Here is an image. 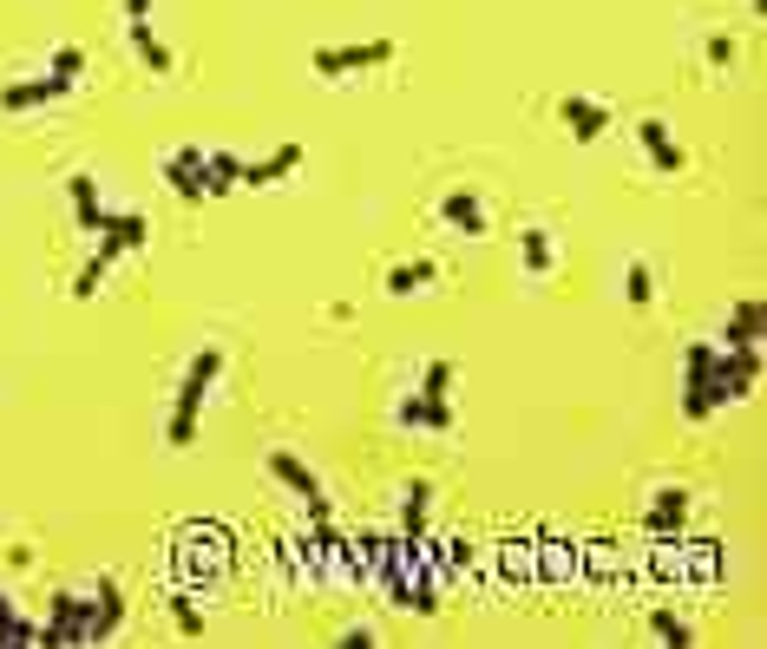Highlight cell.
<instances>
[{"label": "cell", "instance_id": "obj_2", "mask_svg": "<svg viewBox=\"0 0 767 649\" xmlns=\"http://www.w3.org/2000/svg\"><path fill=\"white\" fill-rule=\"evenodd\" d=\"M263 473L276 479L289 499H302V511H309V525H322V518H335V505H329V493H322V479H315V466L302 459V453H289V446H270V459H263Z\"/></svg>", "mask_w": 767, "mask_h": 649}, {"label": "cell", "instance_id": "obj_13", "mask_svg": "<svg viewBox=\"0 0 767 649\" xmlns=\"http://www.w3.org/2000/svg\"><path fill=\"white\" fill-rule=\"evenodd\" d=\"M119 256H125V250H119V236H112V230H99V236H92L85 270L72 276V302H92V295L105 288V276H112V263H119Z\"/></svg>", "mask_w": 767, "mask_h": 649}, {"label": "cell", "instance_id": "obj_10", "mask_svg": "<svg viewBox=\"0 0 767 649\" xmlns=\"http://www.w3.org/2000/svg\"><path fill=\"white\" fill-rule=\"evenodd\" d=\"M558 119H564V132L577 144H597L610 125H617V112L604 105V99H584V92H564L558 99Z\"/></svg>", "mask_w": 767, "mask_h": 649}, {"label": "cell", "instance_id": "obj_4", "mask_svg": "<svg viewBox=\"0 0 767 649\" xmlns=\"http://www.w3.org/2000/svg\"><path fill=\"white\" fill-rule=\"evenodd\" d=\"M85 617H92V590L85 584L53 590V604L40 617V649H85Z\"/></svg>", "mask_w": 767, "mask_h": 649}, {"label": "cell", "instance_id": "obj_7", "mask_svg": "<svg viewBox=\"0 0 767 649\" xmlns=\"http://www.w3.org/2000/svg\"><path fill=\"white\" fill-rule=\"evenodd\" d=\"M85 590H92V617H85V643H112V637L125 630V610H132V604H125V590H119L112 577H92Z\"/></svg>", "mask_w": 767, "mask_h": 649}, {"label": "cell", "instance_id": "obj_6", "mask_svg": "<svg viewBox=\"0 0 767 649\" xmlns=\"http://www.w3.org/2000/svg\"><path fill=\"white\" fill-rule=\"evenodd\" d=\"M761 387V348H721L715 361V407H735Z\"/></svg>", "mask_w": 767, "mask_h": 649}, {"label": "cell", "instance_id": "obj_22", "mask_svg": "<svg viewBox=\"0 0 767 649\" xmlns=\"http://www.w3.org/2000/svg\"><path fill=\"white\" fill-rule=\"evenodd\" d=\"M243 164H250V158H236V151H223V144L204 151V191L210 197H230V191L243 184Z\"/></svg>", "mask_w": 767, "mask_h": 649}, {"label": "cell", "instance_id": "obj_1", "mask_svg": "<svg viewBox=\"0 0 767 649\" xmlns=\"http://www.w3.org/2000/svg\"><path fill=\"white\" fill-rule=\"evenodd\" d=\"M223 348L216 342H204L198 355L184 361V381H178V400H171V427H164V446L171 453H191L198 446V420H204V400L210 387H216V374H223Z\"/></svg>", "mask_w": 767, "mask_h": 649}, {"label": "cell", "instance_id": "obj_21", "mask_svg": "<svg viewBox=\"0 0 767 649\" xmlns=\"http://www.w3.org/2000/svg\"><path fill=\"white\" fill-rule=\"evenodd\" d=\"M125 40H132V53H139L144 72H158V79H164V72L178 67V60H171V47L151 33V20H125Z\"/></svg>", "mask_w": 767, "mask_h": 649}, {"label": "cell", "instance_id": "obj_16", "mask_svg": "<svg viewBox=\"0 0 767 649\" xmlns=\"http://www.w3.org/2000/svg\"><path fill=\"white\" fill-rule=\"evenodd\" d=\"M636 144H643V158H649V164H656L663 178H676V171L689 164V151L676 144V132H669L663 119H643V125H636Z\"/></svg>", "mask_w": 767, "mask_h": 649}, {"label": "cell", "instance_id": "obj_3", "mask_svg": "<svg viewBox=\"0 0 767 649\" xmlns=\"http://www.w3.org/2000/svg\"><path fill=\"white\" fill-rule=\"evenodd\" d=\"M715 361H721V348L715 342H689L683 348V420L689 427H708L721 407H715Z\"/></svg>", "mask_w": 767, "mask_h": 649}, {"label": "cell", "instance_id": "obj_33", "mask_svg": "<svg viewBox=\"0 0 767 649\" xmlns=\"http://www.w3.org/2000/svg\"><path fill=\"white\" fill-rule=\"evenodd\" d=\"M151 7L158 0H125V20H151Z\"/></svg>", "mask_w": 767, "mask_h": 649}, {"label": "cell", "instance_id": "obj_20", "mask_svg": "<svg viewBox=\"0 0 767 649\" xmlns=\"http://www.w3.org/2000/svg\"><path fill=\"white\" fill-rule=\"evenodd\" d=\"M440 276H446V270H440L433 256H414V263H394V270L381 276V288H387V295H420V288H433Z\"/></svg>", "mask_w": 767, "mask_h": 649}, {"label": "cell", "instance_id": "obj_23", "mask_svg": "<svg viewBox=\"0 0 767 649\" xmlns=\"http://www.w3.org/2000/svg\"><path fill=\"white\" fill-rule=\"evenodd\" d=\"M624 302L629 308H649V302H656V263H643V256L624 263Z\"/></svg>", "mask_w": 767, "mask_h": 649}, {"label": "cell", "instance_id": "obj_9", "mask_svg": "<svg viewBox=\"0 0 767 649\" xmlns=\"http://www.w3.org/2000/svg\"><path fill=\"white\" fill-rule=\"evenodd\" d=\"M72 92H79V85L60 79V72H33V79H13V85L0 92V112H40V105H60Z\"/></svg>", "mask_w": 767, "mask_h": 649}, {"label": "cell", "instance_id": "obj_31", "mask_svg": "<svg viewBox=\"0 0 767 649\" xmlns=\"http://www.w3.org/2000/svg\"><path fill=\"white\" fill-rule=\"evenodd\" d=\"M702 60H708L715 72L735 67V33H708V40H702Z\"/></svg>", "mask_w": 767, "mask_h": 649}, {"label": "cell", "instance_id": "obj_29", "mask_svg": "<svg viewBox=\"0 0 767 649\" xmlns=\"http://www.w3.org/2000/svg\"><path fill=\"white\" fill-rule=\"evenodd\" d=\"M460 427V414H453V400H440V394H426V407H420V433H453Z\"/></svg>", "mask_w": 767, "mask_h": 649}, {"label": "cell", "instance_id": "obj_30", "mask_svg": "<svg viewBox=\"0 0 767 649\" xmlns=\"http://www.w3.org/2000/svg\"><path fill=\"white\" fill-rule=\"evenodd\" d=\"M47 72H60V79H72V85H79V79H85V47H53V53H47Z\"/></svg>", "mask_w": 767, "mask_h": 649}, {"label": "cell", "instance_id": "obj_32", "mask_svg": "<svg viewBox=\"0 0 767 649\" xmlns=\"http://www.w3.org/2000/svg\"><path fill=\"white\" fill-rule=\"evenodd\" d=\"M335 643H342V649H374V643H381V637H374V630H367V623H349V630H342V637H335Z\"/></svg>", "mask_w": 767, "mask_h": 649}, {"label": "cell", "instance_id": "obj_28", "mask_svg": "<svg viewBox=\"0 0 767 649\" xmlns=\"http://www.w3.org/2000/svg\"><path fill=\"white\" fill-rule=\"evenodd\" d=\"M0 649H40V623L20 617V610H7L0 617Z\"/></svg>", "mask_w": 767, "mask_h": 649}, {"label": "cell", "instance_id": "obj_26", "mask_svg": "<svg viewBox=\"0 0 767 649\" xmlns=\"http://www.w3.org/2000/svg\"><path fill=\"white\" fill-rule=\"evenodd\" d=\"M171 623H178V637H191V643H198V637H204V630H210L204 604H198L191 590H178V597H171Z\"/></svg>", "mask_w": 767, "mask_h": 649}, {"label": "cell", "instance_id": "obj_18", "mask_svg": "<svg viewBox=\"0 0 767 649\" xmlns=\"http://www.w3.org/2000/svg\"><path fill=\"white\" fill-rule=\"evenodd\" d=\"M302 171V144H276L270 158H256V164H243V184L250 191H270V184H282V178H295Z\"/></svg>", "mask_w": 767, "mask_h": 649}, {"label": "cell", "instance_id": "obj_19", "mask_svg": "<svg viewBox=\"0 0 767 649\" xmlns=\"http://www.w3.org/2000/svg\"><path fill=\"white\" fill-rule=\"evenodd\" d=\"M426 518H433V479H407V499H401V531L407 545H426Z\"/></svg>", "mask_w": 767, "mask_h": 649}, {"label": "cell", "instance_id": "obj_24", "mask_svg": "<svg viewBox=\"0 0 767 649\" xmlns=\"http://www.w3.org/2000/svg\"><path fill=\"white\" fill-rule=\"evenodd\" d=\"M649 643L689 649V643H696V630H689V617H676V610H656V617H649Z\"/></svg>", "mask_w": 767, "mask_h": 649}, {"label": "cell", "instance_id": "obj_25", "mask_svg": "<svg viewBox=\"0 0 767 649\" xmlns=\"http://www.w3.org/2000/svg\"><path fill=\"white\" fill-rule=\"evenodd\" d=\"M105 230L119 236V250H125V256L151 243V216H144V211H112V223H105Z\"/></svg>", "mask_w": 767, "mask_h": 649}, {"label": "cell", "instance_id": "obj_12", "mask_svg": "<svg viewBox=\"0 0 767 649\" xmlns=\"http://www.w3.org/2000/svg\"><path fill=\"white\" fill-rule=\"evenodd\" d=\"M689 505H696L689 486H656V499L643 511V531H649V538H676V531L689 525Z\"/></svg>", "mask_w": 767, "mask_h": 649}, {"label": "cell", "instance_id": "obj_11", "mask_svg": "<svg viewBox=\"0 0 767 649\" xmlns=\"http://www.w3.org/2000/svg\"><path fill=\"white\" fill-rule=\"evenodd\" d=\"M433 223L440 230H453V236H486V197L480 191H446L440 204H433Z\"/></svg>", "mask_w": 767, "mask_h": 649}, {"label": "cell", "instance_id": "obj_15", "mask_svg": "<svg viewBox=\"0 0 767 649\" xmlns=\"http://www.w3.org/2000/svg\"><path fill=\"white\" fill-rule=\"evenodd\" d=\"M518 270H525L532 283H545V276L558 270V236H552L545 223H525V230H518Z\"/></svg>", "mask_w": 767, "mask_h": 649}, {"label": "cell", "instance_id": "obj_17", "mask_svg": "<svg viewBox=\"0 0 767 649\" xmlns=\"http://www.w3.org/2000/svg\"><path fill=\"white\" fill-rule=\"evenodd\" d=\"M761 335H767L761 302L748 295V302H735V308H728V322H721V342H715V348H761Z\"/></svg>", "mask_w": 767, "mask_h": 649}, {"label": "cell", "instance_id": "obj_27", "mask_svg": "<svg viewBox=\"0 0 767 649\" xmlns=\"http://www.w3.org/2000/svg\"><path fill=\"white\" fill-rule=\"evenodd\" d=\"M453 387H460V367L446 355H433L426 367H420V394H440V400H453Z\"/></svg>", "mask_w": 767, "mask_h": 649}, {"label": "cell", "instance_id": "obj_5", "mask_svg": "<svg viewBox=\"0 0 767 649\" xmlns=\"http://www.w3.org/2000/svg\"><path fill=\"white\" fill-rule=\"evenodd\" d=\"M401 60V40H361V47H315L309 72L315 79H354V72H381Z\"/></svg>", "mask_w": 767, "mask_h": 649}, {"label": "cell", "instance_id": "obj_14", "mask_svg": "<svg viewBox=\"0 0 767 649\" xmlns=\"http://www.w3.org/2000/svg\"><path fill=\"white\" fill-rule=\"evenodd\" d=\"M67 204H72V223L85 230V236H99L112 211H105V197H99V184H92V171H72L67 178Z\"/></svg>", "mask_w": 767, "mask_h": 649}, {"label": "cell", "instance_id": "obj_8", "mask_svg": "<svg viewBox=\"0 0 767 649\" xmlns=\"http://www.w3.org/2000/svg\"><path fill=\"white\" fill-rule=\"evenodd\" d=\"M164 184H171V197L178 204H210V191H204V151L198 144H178V151H164Z\"/></svg>", "mask_w": 767, "mask_h": 649}]
</instances>
